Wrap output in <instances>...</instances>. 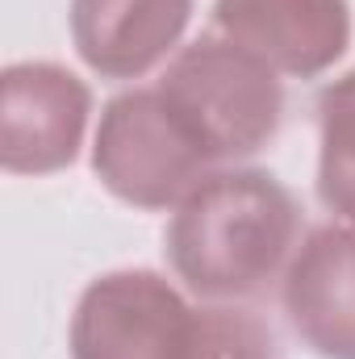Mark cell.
<instances>
[{"mask_svg":"<svg viewBox=\"0 0 355 359\" xmlns=\"http://www.w3.org/2000/svg\"><path fill=\"white\" fill-rule=\"evenodd\" d=\"M301 209L260 168L213 172L176 205L168 264L205 301H251L267 292L297 255Z\"/></svg>","mask_w":355,"mask_h":359,"instance_id":"1","label":"cell"},{"mask_svg":"<svg viewBox=\"0 0 355 359\" xmlns=\"http://www.w3.org/2000/svg\"><path fill=\"white\" fill-rule=\"evenodd\" d=\"M159 92L213 163L264 151L284 117V88L276 72L226 34L188 42L168 63Z\"/></svg>","mask_w":355,"mask_h":359,"instance_id":"2","label":"cell"},{"mask_svg":"<svg viewBox=\"0 0 355 359\" xmlns=\"http://www.w3.org/2000/svg\"><path fill=\"white\" fill-rule=\"evenodd\" d=\"M92 168L100 184L126 205L168 209L213 176L217 163L192 138L163 92L130 88L113 96L100 113Z\"/></svg>","mask_w":355,"mask_h":359,"instance_id":"3","label":"cell"},{"mask_svg":"<svg viewBox=\"0 0 355 359\" xmlns=\"http://www.w3.org/2000/svg\"><path fill=\"white\" fill-rule=\"evenodd\" d=\"M192 305L155 271L92 280L72 318V359H180Z\"/></svg>","mask_w":355,"mask_h":359,"instance_id":"4","label":"cell"},{"mask_svg":"<svg viewBox=\"0 0 355 359\" xmlns=\"http://www.w3.org/2000/svg\"><path fill=\"white\" fill-rule=\"evenodd\" d=\"M92 96L59 63H13L0 76V163L17 176H46L80 155Z\"/></svg>","mask_w":355,"mask_h":359,"instance_id":"5","label":"cell"},{"mask_svg":"<svg viewBox=\"0 0 355 359\" xmlns=\"http://www.w3.org/2000/svg\"><path fill=\"white\" fill-rule=\"evenodd\" d=\"M213 21L284 76H318L351 42L347 0H217Z\"/></svg>","mask_w":355,"mask_h":359,"instance_id":"6","label":"cell"},{"mask_svg":"<svg viewBox=\"0 0 355 359\" xmlns=\"http://www.w3.org/2000/svg\"><path fill=\"white\" fill-rule=\"evenodd\" d=\"M284 313L318 355L355 359V222L305 234L284 271Z\"/></svg>","mask_w":355,"mask_h":359,"instance_id":"7","label":"cell"},{"mask_svg":"<svg viewBox=\"0 0 355 359\" xmlns=\"http://www.w3.org/2000/svg\"><path fill=\"white\" fill-rule=\"evenodd\" d=\"M192 17V0H72L80 59L109 80H138L163 63Z\"/></svg>","mask_w":355,"mask_h":359,"instance_id":"8","label":"cell"},{"mask_svg":"<svg viewBox=\"0 0 355 359\" xmlns=\"http://www.w3.org/2000/svg\"><path fill=\"white\" fill-rule=\"evenodd\" d=\"M318 196L330 213L355 222V72L318 96Z\"/></svg>","mask_w":355,"mask_h":359,"instance_id":"9","label":"cell"},{"mask_svg":"<svg viewBox=\"0 0 355 359\" xmlns=\"http://www.w3.org/2000/svg\"><path fill=\"white\" fill-rule=\"evenodd\" d=\"M180 359H276V339L251 309L217 301L192 309Z\"/></svg>","mask_w":355,"mask_h":359,"instance_id":"10","label":"cell"}]
</instances>
